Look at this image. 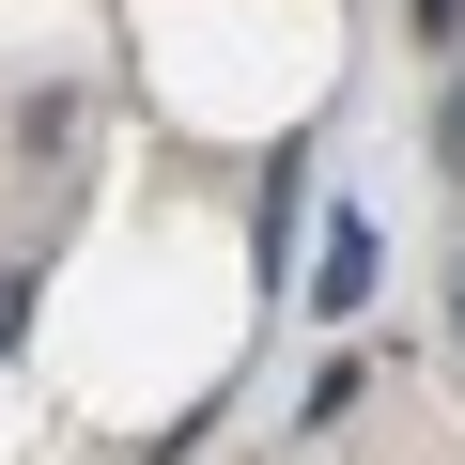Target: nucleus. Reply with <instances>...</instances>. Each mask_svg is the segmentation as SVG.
I'll return each mask as SVG.
<instances>
[{"label":"nucleus","instance_id":"obj_4","mask_svg":"<svg viewBox=\"0 0 465 465\" xmlns=\"http://www.w3.org/2000/svg\"><path fill=\"white\" fill-rule=\"evenodd\" d=\"M450 16H465V0H419V32H450Z\"/></svg>","mask_w":465,"mask_h":465},{"label":"nucleus","instance_id":"obj_5","mask_svg":"<svg viewBox=\"0 0 465 465\" xmlns=\"http://www.w3.org/2000/svg\"><path fill=\"white\" fill-rule=\"evenodd\" d=\"M450 326H465V264H450Z\"/></svg>","mask_w":465,"mask_h":465},{"label":"nucleus","instance_id":"obj_3","mask_svg":"<svg viewBox=\"0 0 465 465\" xmlns=\"http://www.w3.org/2000/svg\"><path fill=\"white\" fill-rule=\"evenodd\" d=\"M16 326H32V280H0V341H16Z\"/></svg>","mask_w":465,"mask_h":465},{"label":"nucleus","instance_id":"obj_1","mask_svg":"<svg viewBox=\"0 0 465 465\" xmlns=\"http://www.w3.org/2000/svg\"><path fill=\"white\" fill-rule=\"evenodd\" d=\"M372 295V217H326V249H311V311H357Z\"/></svg>","mask_w":465,"mask_h":465},{"label":"nucleus","instance_id":"obj_2","mask_svg":"<svg viewBox=\"0 0 465 465\" xmlns=\"http://www.w3.org/2000/svg\"><path fill=\"white\" fill-rule=\"evenodd\" d=\"M434 171L465 186V63H450V94H434Z\"/></svg>","mask_w":465,"mask_h":465}]
</instances>
